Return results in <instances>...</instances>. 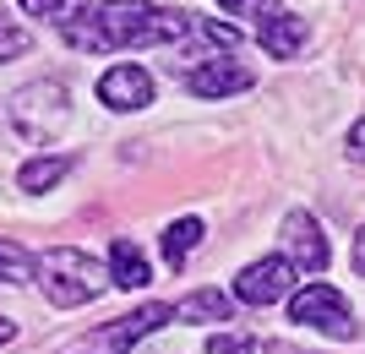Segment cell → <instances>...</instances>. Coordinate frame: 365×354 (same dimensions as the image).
Masks as SVG:
<instances>
[{
    "label": "cell",
    "instance_id": "1",
    "mask_svg": "<svg viewBox=\"0 0 365 354\" xmlns=\"http://www.w3.org/2000/svg\"><path fill=\"white\" fill-rule=\"evenodd\" d=\"M66 38L88 55L104 49H148V44H180L191 38V16L175 6H153V0H104L88 16L66 22Z\"/></svg>",
    "mask_w": 365,
    "mask_h": 354
},
{
    "label": "cell",
    "instance_id": "2",
    "mask_svg": "<svg viewBox=\"0 0 365 354\" xmlns=\"http://www.w3.org/2000/svg\"><path fill=\"white\" fill-rule=\"evenodd\" d=\"M33 278H38V289H44L49 306H88V300H98V294L109 289V267L104 262H93L88 251H76V246H55L44 251V256H33Z\"/></svg>",
    "mask_w": 365,
    "mask_h": 354
},
{
    "label": "cell",
    "instance_id": "3",
    "mask_svg": "<svg viewBox=\"0 0 365 354\" xmlns=\"http://www.w3.org/2000/svg\"><path fill=\"white\" fill-rule=\"evenodd\" d=\"M11 125L33 147H49V142H61V131L71 125V88L55 77L44 82H28V88L11 98Z\"/></svg>",
    "mask_w": 365,
    "mask_h": 354
},
{
    "label": "cell",
    "instance_id": "4",
    "mask_svg": "<svg viewBox=\"0 0 365 354\" xmlns=\"http://www.w3.org/2000/svg\"><path fill=\"white\" fill-rule=\"evenodd\" d=\"M289 322L317 327V333H327V338H338V343L354 338V311L344 306V294H338L333 283H305V289H294L289 294Z\"/></svg>",
    "mask_w": 365,
    "mask_h": 354
},
{
    "label": "cell",
    "instance_id": "5",
    "mask_svg": "<svg viewBox=\"0 0 365 354\" xmlns=\"http://www.w3.org/2000/svg\"><path fill=\"white\" fill-rule=\"evenodd\" d=\"M289 294H294V267L284 256H262V262H251L235 278V300L240 306H278Z\"/></svg>",
    "mask_w": 365,
    "mask_h": 354
},
{
    "label": "cell",
    "instance_id": "6",
    "mask_svg": "<svg viewBox=\"0 0 365 354\" xmlns=\"http://www.w3.org/2000/svg\"><path fill=\"white\" fill-rule=\"evenodd\" d=\"M284 262H289L294 273H327V262H333V251L322 240L317 218L300 213V207L284 218Z\"/></svg>",
    "mask_w": 365,
    "mask_h": 354
},
{
    "label": "cell",
    "instance_id": "7",
    "mask_svg": "<svg viewBox=\"0 0 365 354\" xmlns=\"http://www.w3.org/2000/svg\"><path fill=\"white\" fill-rule=\"evenodd\" d=\"M251 66L235 61V55H202V66H191V77H185V88L197 93V98H229V93H245L251 88Z\"/></svg>",
    "mask_w": 365,
    "mask_h": 354
},
{
    "label": "cell",
    "instance_id": "8",
    "mask_svg": "<svg viewBox=\"0 0 365 354\" xmlns=\"http://www.w3.org/2000/svg\"><path fill=\"white\" fill-rule=\"evenodd\" d=\"M98 98H104L109 109H120V115L148 109L153 104V77L142 71V66H115V71L98 77Z\"/></svg>",
    "mask_w": 365,
    "mask_h": 354
},
{
    "label": "cell",
    "instance_id": "9",
    "mask_svg": "<svg viewBox=\"0 0 365 354\" xmlns=\"http://www.w3.org/2000/svg\"><path fill=\"white\" fill-rule=\"evenodd\" d=\"M169 322H175V306H164V300L137 306L131 316H120L115 327H104V349L131 354V349H137V338H148V333H158V327H169Z\"/></svg>",
    "mask_w": 365,
    "mask_h": 354
},
{
    "label": "cell",
    "instance_id": "10",
    "mask_svg": "<svg viewBox=\"0 0 365 354\" xmlns=\"http://www.w3.org/2000/svg\"><path fill=\"white\" fill-rule=\"evenodd\" d=\"M257 44L267 49V55H278V61H294V55L305 49V22L284 11V16H273L267 28H257Z\"/></svg>",
    "mask_w": 365,
    "mask_h": 354
},
{
    "label": "cell",
    "instance_id": "11",
    "mask_svg": "<svg viewBox=\"0 0 365 354\" xmlns=\"http://www.w3.org/2000/svg\"><path fill=\"white\" fill-rule=\"evenodd\" d=\"M148 256L137 251V240H115L109 246V283H120V289H142L148 283Z\"/></svg>",
    "mask_w": 365,
    "mask_h": 354
},
{
    "label": "cell",
    "instance_id": "12",
    "mask_svg": "<svg viewBox=\"0 0 365 354\" xmlns=\"http://www.w3.org/2000/svg\"><path fill=\"white\" fill-rule=\"evenodd\" d=\"M76 158L71 153H49V158H28L22 170H16V185L22 191H49V185H61L66 175H71Z\"/></svg>",
    "mask_w": 365,
    "mask_h": 354
},
{
    "label": "cell",
    "instance_id": "13",
    "mask_svg": "<svg viewBox=\"0 0 365 354\" xmlns=\"http://www.w3.org/2000/svg\"><path fill=\"white\" fill-rule=\"evenodd\" d=\"M229 311H235V300L218 289H197L185 294L180 306H175V316H185V322H229Z\"/></svg>",
    "mask_w": 365,
    "mask_h": 354
},
{
    "label": "cell",
    "instance_id": "14",
    "mask_svg": "<svg viewBox=\"0 0 365 354\" xmlns=\"http://www.w3.org/2000/svg\"><path fill=\"white\" fill-rule=\"evenodd\" d=\"M197 240H202V218H175V224L164 229V262H169V267H180V262H185V251L197 246Z\"/></svg>",
    "mask_w": 365,
    "mask_h": 354
},
{
    "label": "cell",
    "instance_id": "15",
    "mask_svg": "<svg viewBox=\"0 0 365 354\" xmlns=\"http://www.w3.org/2000/svg\"><path fill=\"white\" fill-rule=\"evenodd\" d=\"M22 11L49 16L55 28H66V22H76V16H88V11H93V0H22Z\"/></svg>",
    "mask_w": 365,
    "mask_h": 354
},
{
    "label": "cell",
    "instance_id": "16",
    "mask_svg": "<svg viewBox=\"0 0 365 354\" xmlns=\"http://www.w3.org/2000/svg\"><path fill=\"white\" fill-rule=\"evenodd\" d=\"M218 6H224L229 16H251V22H257V28H267V22H273V16H284V0H218Z\"/></svg>",
    "mask_w": 365,
    "mask_h": 354
},
{
    "label": "cell",
    "instance_id": "17",
    "mask_svg": "<svg viewBox=\"0 0 365 354\" xmlns=\"http://www.w3.org/2000/svg\"><path fill=\"white\" fill-rule=\"evenodd\" d=\"M33 273V256L16 240H0V283H28Z\"/></svg>",
    "mask_w": 365,
    "mask_h": 354
},
{
    "label": "cell",
    "instance_id": "18",
    "mask_svg": "<svg viewBox=\"0 0 365 354\" xmlns=\"http://www.w3.org/2000/svg\"><path fill=\"white\" fill-rule=\"evenodd\" d=\"M28 49H33L28 28H22V22H11V16H0V66H6V61H22Z\"/></svg>",
    "mask_w": 365,
    "mask_h": 354
},
{
    "label": "cell",
    "instance_id": "19",
    "mask_svg": "<svg viewBox=\"0 0 365 354\" xmlns=\"http://www.w3.org/2000/svg\"><path fill=\"white\" fill-rule=\"evenodd\" d=\"M207 354H257V343L245 333H218V338H207Z\"/></svg>",
    "mask_w": 365,
    "mask_h": 354
},
{
    "label": "cell",
    "instance_id": "20",
    "mask_svg": "<svg viewBox=\"0 0 365 354\" xmlns=\"http://www.w3.org/2000/svg\"><path fill=\"white\" fill-rule=\"evenodd\" d=\"M349 158H354V164H365V120L349 125Z\"/></svg>",
    "mask_w": 365,
    "mask_h": 354
},
{
    "label": "cell",
    "instance_id": "21",
    "mask_svg": "<svg viewBox=\"0 0 365 354\" xmlns=\"http://www.w3.org/2000/svg\"><path fill=\"white\" fill-rule=\"evenodd\" d=\"M354 273H360V278H365V229H360V234H354Z\"/></svg>",
    "mask_w": 365,
    "mask_h": 354
},
{
    "label": "cell",
    "instance_id": "22",
    "mask_svg": "<svg viewBox=\"0 0 365 354\" xmlns=\"http://www.w3.org/2000/svg\"><path fill=\"white\" fill-rule=\"evenodd\" d=\"M11 338H16V322H11V316H0V349H6Z\"/></svg>",
    "mask_w": 365,
    "mask_h": 354
},
{
    "label": "cell",
    "instance_id": "23",
    "mask_svg": "<svg viewBox=\"0 0 365 354\" xmlns=\"http://www.w3.org/2000/svg\"><path fill=\"white\" fill-rule=\"evenodd\" d=\"M273 354H300V349H289V343H273Z\"/></svg>",
    "mask_w": 365,
    "mask_h": 354
}]
</instances>
